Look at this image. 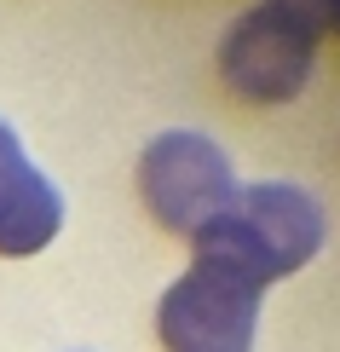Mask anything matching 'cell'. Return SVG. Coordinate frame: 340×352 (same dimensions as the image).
Listing matches in <instances>:
<instances>
[{"label":"cell","instance_id":"5","mask_svg":"<svg viewBox=\"0 0 340 352\" xmlns=\"http://www.w3.org/2000/svg\"><path fill=\"white\" fill-rule=\"evenodd\" d=\"M64 226V202L58 190L35 173V162L23 156L18 133L0 122V254H35L47 248Z\"/></svg>","mask_w":340,"mask_h":352},{"label":"cell","instance_id":"4","mask_svg":"<svg viewBox=\"0 0 340 352\" xmlns=\"http://www.w3.org/2000/svg\"><path fill=\"white\" fill-rule=\"evenodd\" d=\"M139 190H144V208L156 214V226H168L173 237H196L236 197V173L214 139L161 133L139 156Z\"/></svg>","mask_w":340,"mask_h":352},{"label":"cell","instance_id":"3","mask_svg":"<svg viewBox=\"0 0 340 352\" xmlns=\"http://www.w3.org/2000/svg\"><path fill=\"white\" fill-rule=\"evenodd\" d=\"M260 324V283L214 260H190V272L161 295L156 335L168 352H248Z\"/></svg>","mask_w":340,"mask_h":352},{"label":"cell","instance_id":"6","mask_svg":"<svg viewBox=\"0 0 340 352\" xmlns=\"http://www.w3.org/2000/svg\"><path fill=\"white\" fill-rule=\"evenodd\" d=\"M306 6H312V12H317V18H329V23L340 29V0H306Z\"/></svg>","mask_w":340,"mask_h":352},{"label":"cell","instance_id":"2","mask_svg":"<svg viewBox=\"0 0 340 352\" xmlns=\"http://www.w3.org/2000/svg\"><path fill=\"white\" fill-rule=\"evenodd\" d=\"M317 29L323 18L306 0H265L248 18H236V29L225 35L219 76H225L231 93L254 98V104H283L312 81Z\"/></svg>","mask_w":340,"mask_h":352},{"label":"cell","instance_id":"1","mask_svg":"<svg viewBox=\"0 0 340 352\" xmlns=\"http://www.w3.org/2000/svg\"><path fill=\"white\" fill-rule=\"evenodd\" d=\"M196 260H214L248 283H277L323 248V208L294 185H236L225 214L190 237Z\"/></svg>","mask_w":340,"mask_h":352}]
</instances>
